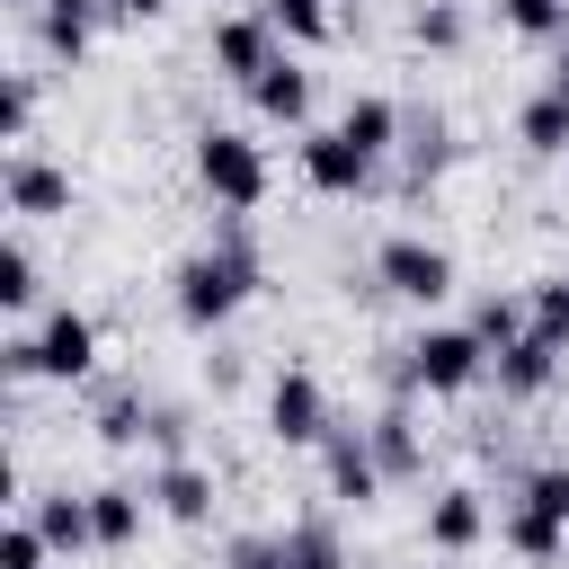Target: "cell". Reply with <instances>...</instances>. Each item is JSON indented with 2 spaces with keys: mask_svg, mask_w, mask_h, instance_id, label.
<instances>
[{
  "mask_svg": "<svg viewBox=\"0 0 569 569\" xmlns=\"http://www.w3.org/2000/svg\"><path fill=\"white\" fill-rule=\"evenodd\" d=\"M258 284H267V258H258V240H249V213H222V231H213L204 249L178 258V276H169V311H178L187 329H222Z\"/></svg>",
  "mask_w": 569,
  "mask_h": 569,
  "instance_id": "6da1fadb",
  "label": "cell"
},
{
  "mask_svg": "<svg viewBox=\"0 0 569 569\" xmlns=\"http://www.w3.org/2000/svg\"><path fill=\"white\" fill-rule=\"evenodd\" d=\"M471 382H489V347L471 338V320H436L400 347V400L427 391V400H462Z\"/></svg>",
  "mask_w": 569,
  "mask_h": 569,
  "instance_id": "7a4b0ae2",
  "label": "cell"
},
{
  "mask_svg": "<svg viewBox=\"0 0 569 569\" xmlns=\"http://www.w3.org/2000/svg\"><path fill=\"white\" fill-rule=\"evenodd\" d=\"M196 187H204L222 213H258V204H267V151H258V133L204 124V133H196Z\"/></svg>",
  "mask_w": 569,
  "mask_h": 569,
  "instance_id": "3957f363",
  "label": "cell"
},
{
  "mask_svg": "<svg viewBox=\"0 0 569 569\" xmlns=\"http://www.w3.org/2000/svg\"><path fill=\"white\" fill-rule=\"evenodd\" d=\"M329 427H338V409H329L320 373H311V365H284V373L267 382V436H276V445H293V453H320V445H329Z\"/></svg>",
  "mask_w": 569,
  "mask_h": 569,
  "instance_id": "277c9868",
  "label": "cell"
},
{
  "mask_svg": "<svg viewBox=\"0 0 569 569\" xmlns=\"http://www.w3.org/2000/svg\"><path fill=\"white\" fill-rule=\"evenodd\" d=\"M373 284L427 311V302L453 293V249H436V240H418V231H391V240L373 249Z\"/></svg>",
  "mask_w": 569,
  "mask_h": 569,
  "instance_id": "5b68a950",
  "label": "cell"
},
{
  "mask_svg": "<svg viewBox=\"0 0 569 569\" xmlns=\"http://www.w3.org/2000/svg\"><path fill=\"white\" fill-rule=\"evenodd\" d=\"M302 187H320V196H373L382 187V160L365 151V142H347L338 124H320V133H302Z\"/></svg>",
  "mask_w": 569,
  "mask_h": 569,
  "instance_id": "8992f818",
  "label": "cell"
},
{
  "mask_svg": "<svg viewBox=\"0 0 569 569\" xmlns=\"http://www.w3.org/2000/svg\"><path fill=\"white\" fill-rule=\"evenodd\" d=\"M27 338H36V382H89V373H98V320H89V311L53 302Z\"/></svg>",
  "mask_w": 569,
  "mask_h": 569,
  "instance_id": "52a82bcc",
  "label": "cell"
},
{
  "mask_svg": "<svg viewBox=\"0 0 569 569\" xmlns=\"http://www.w3.org/2000/svg\"><path fill=\"white\" fill-rule=\"evenodd\" d=\"M320 480H329V498L338 507H373L391 480H382V462H373V436L356 427V418H338L329 427V445H320Z\"/></svg>",
  "mask_w": 569,
  "mask_h": 569,
  "instance_id": "ba28073f",
  "label": "cell"
},
{
  "mask_svg": "<svg viewBox=\"0 0 569 569\" xmlns=\"http://www.w3.org/2000/svg\"><path fill=\"white\" fill-rule=\"evenodd\" d=\"M276 53H284V36H276V18H267V9H231V18H213V71H222V80H240V89H249Z\"/></svg>",
  "mask_w": 569,
  "mask_h": 569,
  "instance_id": "9c48e42d",
  "label": "cell"
},
{
  "mask_svg": "<svg viewBox=\"0 0 569 569\" xmlns=\"http://www.w3.org/2000/svg\"><path fill=\"white\" fill-rule=\"evenodd\" d=\"M0 196H9V213H18V222H53V213H71V169H53L44 151H9Z\"/></svg>",
  "mask_w": 569,
  "mask_h": 569,
  "instance_id": "30bf717a",
  "label": "cell"
},
{
  "mask_svg": "<svg viewBox=\"0 0 569 569\" xmlns=\"http://www.w3.org/2000/svg\"><path fill=\"white\" fill-rule=\"evenodd\" d=\"M560 356H569V338H551V329H525L498 365H489V382H498V400H542L551 382H560Z\"/></svg>",
  "mask_w": 569,
  "mask_h": 569,
  "instance_id": "8fae6325",
  "label": "cell"
},
{
  "mask_svg": "<svg viewBox=\"0 0 569 569\" xmlns=\"http://www.w3.org/2000/svg\"><path fill=\"white\" fill-rule=\"evenodd\" d=\"M142 489H151V507H160V516H178V525H213V471H204L196 453H169Z\"/></svg>",
  "mask_w": 569,
  "mask_h": 569,
  "instance_id": "7c38bea8",
  "label": "cell"
},
{
  "mask_svg": "<svg viewBox=\"0 0 569 569\" xmlns=\"http://www.w3.org/2000/svg\"><path fill=\"white\" fill-rule=\"evenodd\" d=\"M365 436H373L382 480H418V471H427V436H418V409H409V400L373 409V418H365Z\"/></svg>",
  "mask_w": 569,
  "mask_h": 569,
  "instance_id": "4fadbf2b",
  "label": "cell"
},
{
  "mask_svg": "<svg viewBox=\"0 0 569 569\" xmlns=\"http://www.w3.org/2000/svg\"><path fill=\"white\" fill-rule=\"evenodd\" d=\"M27 516H36V533H44L62 560L98 551V525H89V489H80V498H71V489H36V498H27Z\"/></svg>",
  "mask_w": 569,
  "mask_h": 569,
  "instance_id": "5bb4252c",
  "label": "cell"
},
{
  "mask_svg": "<svg viewBox=\"0 0 569 569\" xmlns=\"http://www.w3.org/2000/svg\"><path fill=\"white\" fill-rule=\"evenodd\" d=\"M249 107H258L267 124H311V71H302L293 53H276V62L249 80Z\"/></svg>",
  "mask_w": 569,
  "mask_h": 569,
  "instance_id": "9a60e30c",
  "label": "cell"
},
{
  "mask_svg": "<svg viewBox=\"0 0 569 569\" xmlns=\"http://www.w3.org/2000/svg\"><path fill=\"white\" fill-rule=\"evenodd\" d=\"M400 124H409V107H400V98H382V89H356V98H347V116H338V133H347V142H365L373 160H391V151H400Z\"/></svg>",
  "mask_w": 569,
  "mask_h": 569,
  "instance_id": "2e32d148",
  "label": "cell"
},
{
  "mask_svg": "<svg viewBox=\"0 0 569 569\" xmlns=\"http://www.w3.org/2000/svg\"><path fill=\"white\" fill-rule=\"evenodd\" d=\"M142 516H151V489H124V480L89 489V525H98V551H133V542H142Z\"/></svg>",
  "mask_w": 569,
  "mask_h": 569,
  "instance_id": "e0dca14e",
  "label": "cell"
},
{
  "mask_svg": "<svg viewBox=\"0 0 569 569\" xmlns=\"http://www.w3.org/2000/svg\"><path fill=\"white\" fill-rule=\"evenodd\" d=\"M480 533H489L480 489H436V498H427V551H471Z\"/></svg>",
  "mask_w": 569,
  "mask_h": 569,
  "instance_id": "ac0fdd59",
  "label": "cell"
},
{
  "mask_svg": "<svg viewBox=\"0 0 569 569\" xmlns=\"http://www.w3.org/2000/svg\"><path fill=\"white\" fill-rule=\"evenodd\" d=\"M498 542H507L516 560H533V569L569 560V525H560V516H542V507H525V498H516V507L498 516Z\"/></svg>",
  "mask_w": 569,
  "mask_h": 569,
  "instance_id": "d6986e66",
  "label": "cell"
},
{
  "mask_svg": "<svg viewBox=\"0 0 569 569\" xmlns=\"http://www.w3.org/2000/svg\"><path fill=\"white\" fill-rule=\"evenodd\" d=\"M516 142H525L533 160H569V89H560V80L516 107Z\"/></svg>",
  "mask_w": 569,
  "mask_h": 569,
  "instance_id": "ffe728a7",
  "label": "cell"
},
{
  "mask_svg": "<svg viewBox=\"0 0 569 569\" xmlns=\"http://www.w3.org/2000/svg\"><path fill=\"white\" fill-rule=\"evenodd\" d=\"M400 160H409V187L445 178V160H453V133H445V116H436V107H409V124H400Z\"/></svg>",
  "mask_w": 569,
  "mask_h": 569,
  "instance_id": "44dd1931",
  "label": "cell"
},
{
  "mask_svg": "<svg viewBox=\"0 0 569 569\" xmlns=\"http://www.w3.org/2000/svg\"><path fill=\"white\" fill-rule=\"evenodd\" d=\"M525 329H533V302H516V293H480V302H471V338L489 347V365H498Z\"/></svg>",
  "mask_w": 569,
  "mask_h": 569,
  "instance_id": "7402d4cb",
  "label": "cell"
},
{
  "mask_svg": "<svg viewBox=\"0 0 569 569\" xmlns=\"http://www.w3.org/2000/svg\"><path fill=\"white\" fill-rule=\"evenodd\" d=\"M284 569H347V542L329 516H293L284 525Z\"/></svg>",
  "mask_w": 569,
  "mask_h": 569,
  "instance_id": "603a6c76",
  "label": "cell"
},
{
  "mask_svg": "<svg viewBox=\"0 0 569 569\" xmlns=\"http://www.w3.org/2000/svg\"><path fill=\"white\" fill-rule=\"evenodd\" d=\"M98 436H107V445H142V436H151V400L124 391V382H107V391H98Z\"/></svg>",
  "mask_w": 569,
  "mask_h": 569,
  "instance_id": "cb8c5ba5",
  "label": "cell"
},
{
  "mask_svg": "<svg viewBox=\"0 0 569 569\" xmlns=\"http://www.w3.org/2000/svg\"><path fill=\"white\" fill-rule=\"evenodd\" d=\"M409 36H418L427 53H462L471 18H462V0H418V9H409Z\"/></svg>",
  "mask_w": 569,
  "mask_h": 569,
  "instance_id": "d4e9b609",
  "label": "cell"
},
{
  "mask_svg": "<svg viewBox=\"0 0 569 569\" xmlns=\"http://www.w3.org/2000/svg\"><path fill=\"white\" fill-rule=\"evenodd\" d=\"M258 9L276 18V36H284V44H329V36H338L329 0H258Z\"/></svg>",
  "mask_w": 569,
  "mask_h": 569,
  "instance_id": "484cf974",
  "label": "cell"
},
{
  "mask_svg": "<svg viewBox=\"0 0 569 569\" xmlns=\"http://www.w3.org/2000/svg\"><path fill=\"white\" fill-rule=\"evenodd\" d=\"M36 293H44V276H36V249L9 231V249H0V311H27Z\"/></svg>",
  "mask_w": 569,
  "mask_h": 569,
  "instance_id": "4316f807",
  "label": "cell"
},
{
  "mask_svg": "<svg viewBox=\"0 0 569 569\" xmlns=\"http://www.w3.org/2000/svg\"><path fill=\"white\" fill-rule=\"evenodd\" d=\"M36 107H44V80L36 71H9V98H0V133L27 151V133H36Z\"/></svg>",
  "mask_w": 569,
  "mask_h": 569,
  "instance_id": "83f0119b",
  "label": "cell"
},
{
  "mask_svg": "<svg viewBox=\"0 0 569 569\" xmlns=\"http://www.w3.org/2000/svg\"><path fill=\"white\" fill-rule=\"evenodd\" d=\"M498 18H507L516 36H533V44L569 36V0H498Z\"/></svg>",
  "mask_w": 569,
  "mask_h": 569,
  "instance_id": "f1b7e54d",
  "label": "cell"
},
{
  "mask_svg": "<svg viewBox=\"0 0 569 569\" xmlns=\"http://www.w3.org/2000/svg\"><path fill=\"white\" fill-rule=\"evenodd\" d=\"M516 498H525V507H542V516H560V525H569V462H542V471H525V480H516Z\"/></svg>",
  "mask_w": 569,
  "mask_h": 569,
  "instance_id": "f546056e",
  "label": "cell"
},
{
  "mask_svg": "<svg viewBox=\"0 0 569 569\" xmlns=\"http://www.w3.org/2000/svg\"><path fill=\"white\" fill-rule=\"evenodd\" d=\"M222 569H284V533H231Z\"/></svg>",
  "mask_w": 569,
  "mask_h": 569,
  "instance_id": "4dcf8cb0",
  "label": "cell"
},
{
  "mask_svg": "<svg viewBox=\"0 0 569 569\" xmlns=\"http://www.w3.org/2000/svg\"><path fill=\"white\" fill-rule=\"evenodd\" d=\"M44 560H53V542L36 533V516H18V525L0 533V569H44Z\"/></svg>",
  "mask_w": 569,
  "mask_h": 569,
  "instance_id": "1f68e13d",
  "label": "cell"
},
{
  "mask_svg": "<svg viewBox=\"0 0 569 569\" xmlns=\"http://www.w3.org/2000/svg\"><path fill=\"white\" fill-rule=\"evenodd\" d=\"M533 329H551V338H569V267L533 284Z\"/></svg>",
  "mask_w": 569,
  "mask_h": 569,
  "instance_id": "d6a6232c",
  "label": "cell"
},
{
  "mask_svg": "<svg viewBox=\"0 0 569 569\" xmlns=\"http://www.w3.org/2000/svg\"><path fill=\"white\" fill-rule=\"evenodd\" d=\"M160 9H169V0H116V18H133V27H142V18H160Z\"/></svg>",
  "mask_w": 569,
  "mask_h": 569,
  "instance_id": "836d02e7",
  "label": "cell"
},
{
  "mask_svg": "<svg viewBox=\"0 0 569 569\" xmlns=\"http://www.w3.org/2000/svg\"><path fill=\"white\" fill-rule=\"evenodd\" d=\"M551 80H560V89H569V44H560V71H551Z\"/></svg>",
  "mask_w": 569,
  "mask_h": 569,
  "instance_id": "e575fe53",
  "label": "cell"
}]
</instances>
